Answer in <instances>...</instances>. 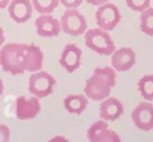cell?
<instances>
[{"label": "cell", "instance_id": "24", "mask_svg": "<svg viewBox=\"0 0 153 142\" xmlns=\"http://www.w3.org/2000/svg\"><path fill=\"white\" fill-rule=\"evenodd\" d=\"M10 1H11V0H0V10H1V8H5L6 6H8Z\"/></svg>", "mask_w": 153, "mask_h": 142}, {"label": "cell", "instance_id": "9", "mask_svg": "<svg viewBox=\"0 0 153 142\" xmlns=\"http://www.w3.org/2000/svg\"><path fill=\"white\" fill-rule=\"evenodd\" d=\"M41 111V103L37 97L26 98L20 95L16 100V116L19 121L33 119Z\"/></svg>", "mask_w": 153, "mask_h": 142}, {"label": "cell", "instance_id": "14", "mask_svg": "<svg viewBox=\"0 0 153 142\" xmlns=\"http://www.w3.org/2000/svg\"><path fill=\"white\" fill-rule=\"evenodd\" d=\"M123 104L112 97H108L100 101L99 105V117L104 121L114 122L117 121L123 113Z\"/></svg>", "mask_w": 153, "mask_h": 142}, {"label": "cell", "instance_id": "5", "mask_svg": "<svg viewBox=\"0 0 153 142\" xmlns=\"http://www.w3.org/2000/svg\"><path fill=\"white\" fill-rule=\"evenodd\" d=\"M56 80L48 72L38 70L30 75L29 78V92L37 97L38 99L45 98L53 93Z\"/></svg>", "mask_w": 153, "mask_h": 142}, {"label": "cell", "instance_id": "13", "mask_svg": "<svg viewBox=\"0 0 153 142\" xmlns=\"http://www.w3.org/2000/svg\"><path fill=\"white\" fill-rule=\"evenodd\" d=\"M7 8L11 19L18 24L27 21L31 18L33 11L31 0H11Z\"/></svg>", "mask_w": 153, "mask_h": 142}, {"label": "cell", "instance_id": "10", "mask_svg": "<svg viewBox=\"0 0 153 142\" xmlns=\"http://www.w3.org/2000/svg\"><path fill=\"white\" fill-rule=\"evenodd\" d=\"M135 62L136 54L129 47L116 49L111 54V67L116 72H127L135 64Z\"/></svg>", "mask_w": 153, "mask_h": 142}, {"label": "cell", "instance_id": "21", "mask_svg": "<svg viewBox=\"0 0 153 142\" xmlns=\"http://www.w3.org/2000/svg\"><path fill=\"white\" fill-rule=\"evenodd\" d=\"M84 0H60V4L66 8H78Z\"/></svg>", "mask_w": 153, "mask_h": 142}, {"label": "cell", "instance_id": "26", "mask_svg": "<svg viewBox=\"0 0 153 142\" xmlns=\"http://www.w3.org/2000/svg\"><path fill=\"white\" fill-rule=\"evenodd\" d=\"M2 92H4V82H2V80L0 78V95L2 94Z\"/></svg>", "mask_w": 153, "mask_h": 142}, {"label": "cell", "instance_id": "7", "mask_svg": "<svg viewBox=\"0 0 153 142\" xmlns=\"http://www.w3.org/2000/svg\"><path fill=\"white\" fill-rule=\"evenodd\" d=\"M131 121L134 125L142 130L149 131L153 129V104L149 101H141L131 111Z\"/></svg>", "mask_w": 153, "mask_h": 142}, {"label": "cell", "instance_id": "12", "mask_svg": "<svg viewBox=\"0 0 153 142\" xmlns=\"http://www.w3.org/2000/svg\"><path fill=\"white\" fill-rule=\"evenodd\" d=\"M35 27L37 35L42 37H56L62 31L60 20L51 14H41L35 20Z\"/></svg>", "mask_w": 153, "mask_h": 142}, {"label": "cell", "instance_id": "11", "mask_svg": "<svg viewBox=\"0 0 153 142\" xmlns=\"http://www.w3.org/2000/svg\"><path fill=\"white\" fill-rule=\"evenodd\" d=\"M59 62L67 73H74L81 63V49L72 43L66 44Z\"/></svg>", "mask_w": 153, "mask_h": 142}, {"label": "cell", "instance_id": "17", "mask_svg": "<svg viewBox=\"0 0 153 142\" xmlns=\"http://www.w3.org/2000/svg\"><path fill=\"white\" fill-rule=\"evenodd\" d=\"M140 13V30L148 36H153V8L147 7Z\"/></svg>", "mask_w": 153, "mask_h": 142}, {"label": "cell", "instance_id": "19", "mask_svg": "<svg viewBox=\"0 0 153 142\" xmlns=\"http://www.w3.org/2000/svg\"><path fill=\"white\" fill-rule=\"evenodd\" d=\"M127 6L135 11V12H142L151 5V0H126Z\"/></svg>", "mask_w": 153, "mask_h": 142}, {"label": "cell", "instance_id": "18", "mask_svg": "<svg viewBox=\"0 0 153 142\" xmlns=\"http://www.w3.org/2000/svg\"><path fill=\"white\" fill-rule=\"evenodd\" d=\"M33 8L39 14H50L60 4V0H31Z\"/></svg>", "mask_w": 153, "mask_h": 142}, {"label": "cell", "instance_id": "3", "mask_svg": "<svg viewBox=\"0 0 153 142\" xmlns=\"http://www.w3.org/2000/svg\"><path fill=\"white\" fill-rule=\"evenodd\" d=\"M84 41L88 49L99 55L109 56L116 50L115 43L111 39L108 31L100 27L86 30L84 33Z\"/></svg>", "mask_w": 153, "mask_h": 142}, {"label": "cell", "instance_id": "1", "mask_svg": "<svg viewBox=\"0 0 153 142\" xmlns=\"http://www.w3.org/2000/svg\"><path fill=\"white\" fill-rule=\"evenodd\" d=\"M43 53L39 47L25 43H8L0 49V66L12 75L38 72L43 67Z\"/></svg>", "mask_w": 153, "mask_h": 142}, {"label": "cell", "instance_id": "4", "mask_svg": "<svg viewBox=\"0 0 153 142\" xmlns=\"http://www.w3.org/2000/svg\"><path fill=\"white\" fill-rule=\"evenodd\" d=\"M60 23L61 30L69 36H80L87 30V20L78 8H66Z\"/></svg>", "mask_w": 153, "mask_h": 142}, {"label": "cell", "instance_id": "8", "mask_svg": "<svg viewBox=\"0 0 153 142\" xmlns=\"http://www.w3.org/2000/svg\"><path fill=\"white\" fill-rule=\"evenodd\" d=\"M87 138L90 142H121L118 134L109 129L106 121L102 118L88 128Z\"/></svg>", "mask_w": 153, "mask_h": 142}, {"label": "cell", "instance_id": "15", "mask_svg": "<svg viewBox=\"0 0 153 142\" xmlns=\"http://www.w3.org/2000/svg\"><path fill=\"white\" fill-rule=\"evenodd\" d=\"M88 105V98L85 94H69L63 99V106L72 115H81Z\"/></svg>", "mask_w": 153, "mask_h": 142}, {"label": "cell", "instance_id": "25", "mask_svg": "<svg viewBox=\"0 0 153 142\" xmlns=\"http://www.w3.org/2000/svg\"><path fill=\"white\" fill-rule=\"evenodd\" d=\"M4 42H5V35H4V30L0 27V47L4 44Z\"/></svg>", "mask_w": 153, "mask_h": 142}, {"label": "cell", "instance_id": "20", "mask_svg": "<svg viewBox=\"0 0 153 142\" xmlns=\"http://www.w3.org/2000/svg\"><path fill=\"white\" fill-rule=\"evenodd\" d=\"M10 136H11V132H10L8 126L0 124V142H8Z\"/></svg>", "mask_w": 153, "mask_h": 142}, {"label": "cell", "instance_id": "6", "mask_svg": "<svg viewBox=\"0 0 153 142\" xmlns=\"http://www.w3.org/2000/svg\"><path fill=\"white\" fill-rule=\"evenodd\" d=\"M94 20L98 27L109 32V31H112L120 23L121 12L115 4L106 2L98 6L94 14Z\"/></svg>", "mask_w": 153, "mask_h": 142}, {"label": "cell", "instance_id": "22", "mask_svg": "<svg viewBox=\"0 0 153 142\" xmlns=\"http://www.w3.org/2000/svg\"><path fill=\"white\" fill-rule=\"evenodd\" d=\"M86 2L90 4V5H92V6H100L103 4L109 2V0H86Z\"/></svg>", "mask_w": 153, "mask_h": 142}, {"label": "cell", "instance_id": "2", "mask_svg": "<svg viewBox=\"0 0 153 142\" xmlns=\"http://www.w3.org/2000/svg\"><path fill=\"white\" fill-rule=\"evenodd\" d=\"M116 80L117 74L112 67H97L85 82L84 94L90 100L102 101L110 95Z\"/></svg>", "mask_w": 153, "mask_h": 142}, {"label": "cell", "instance_id": "16", "mask_svg": "<svg viewBox=\"0 0 153 142\" xmlns=\"http://www.w3.org/2000/svg\"><path fill=\"white\" fill-rule=\"evenodd\" d=\"M137 89L145 100H153V75L149 74L142 76L137 82Z\"/></svg>", "mask_w": 153, "mask_h": 142}, {"label": "cell", "instance_id": "23", "mask_svg": "<svg viewBox=\"0 0 153 142\" xmlns=\"http://www.w3.org/2000/svg\"><path fill=\"white\" fill-rule=\"evenodd\" d=\"M48 142H69V141L66 137H63V136H54Z\"/></svg>", "mask_w": 153, "mask_h": 142}]
</instances>
